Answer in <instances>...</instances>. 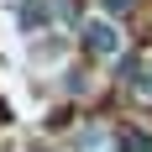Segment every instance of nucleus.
Masks as SVG:
<instances>
[{
  "label": "nucleus",
  "instance_id": "f257e3e1",
  "mask_svg": "<svg viewBox=\"0 0 152 152\" xmlns=\"http://www.w3.org/2000/svg\"><path fill=\"white\" fill-rule=\"evenodd\" d=\"M84 47L94 58H121V26L110 16H89L84 21Z\"/></svg>",
  "mask_w": 152,
  "mask_h": 152
},
{
  "label": "nucleus",
  "instance_id": "f03ea898",
  "mask_svg": "<svg viewBox=\"0 0 152 152\" xmlns=\"http://www.w3.org/2000/svg\"><path fill=\"white\" fill-rule=\"evenodd\" d=\"M137 0H100V16H121V11H131Z\"/></svg>",
  "mask_w": 152,
  "mask_h": 152
},
{
  "label": "nucleus",
  "instance_id": "7ed1b4c3",
  "mask_svg": "<svg viewBox=\"0 0 152 152\" xmlns=\"http://www.w3.org/2000/svg\"><path fill=\"white\" fill-rule=\"evenodd\" d=\"M131 84H137V89H142V94H147V100H152V68H142V74L131 79Z\"/></svg>",
  "mask_w": 152,
  "mask_h": 152
}]
</instances>
